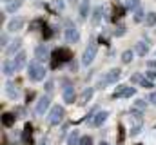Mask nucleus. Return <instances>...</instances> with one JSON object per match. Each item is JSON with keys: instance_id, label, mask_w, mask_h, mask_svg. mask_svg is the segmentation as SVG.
Listing matches in <instances>:
<instances>
[{"instance_id": "1", "label": "nucleus", "mask_w": 156, "mask_h": 145, "mask_svg": "<svg viewBox=\"0 0 156 145\" xmlns=\"http://www.w3.org/2000/svg\"><path fill=\"white\" fill-rule=\"evenodd\" d=\"M120 76H122V71L118 69V67H115V69H111V71H107L100 80H98V87L100 89H105V87H109L111 83H115V82H118L120 80Z\"/></svg>"}, {"instance_id": "2", "label": "nucleus", "mask_w": 156, "mask_h": 145, "mask_svg": "<svg viewBox=\"0 0 156 145\" xmlns=\"http://www.w3.org/2000/svg\"><path fill=\"white\" fill-rule=\"evenodd\" d=\"M45 67L40 64V60H35V62H31L29 64V78L33 80V82H40V80H44L45 78Z\"/></svg>"}, {"instance_id": "3", "label": "nucleus", "mask_w": 156, "mask_h": 145, "mask_svg": "<svg viewBox=\"0 0 156 145\" xmlns=\"http://www.w3.org/2000/svg\"><path fill=\"white\" fill-rule=\"evenodd\" d=\"M107 118H109V112L107 111H98V112H91L85 118V123H89L91 127H100Z\"/></svg>"}, {"instance_id": "4", "label": "nucleus", "mask_w": 156, "mask_h": 145, "mask_svg": "<svg viewBox=\"0 0 156 145\" xmlns=\"http://www.w3.org/2000/svg\"><path fill=\"white\" fill-rule=\"evenodd\" d=\"M96 53H98V47H96L94 42H91V44L83 49V55H82V65H91L93 60H94V56H96Z\"/></svg>"}, {"instance_id": "5", "label": "nucleus", "mask_w": 156, "mask_h": 145, "mask_svg": "<svg viewBox=\"0 0 156 145\" xmlns=\"http://www.w3.org/2000/svg\"><path fill=\"white\" fill-rule=\"evenodd\" d=\"M64 114H66V111L62 105H53L51 111H49V116H47V122L51 123V125H58L62 120H64Z\"/></svg>"}, {"instance_id": "6", "label": "nucleus", "mask_w": 156, "mask_h": 145, "mask_svg": "<svg viewBox=\"0 0 156 145\" xmlns=\"http://www.w3.org/2000/svg\"><path fill=\"white\" fill-rule=\"evenodd\" d=\"M134 93H136L134 87H131V85H120L116 91L113 93V98H129V96H133Z\"/></svg>"}, {"instance_id": "7", "label": "nucleus", "mask_w": 156, "mask_h": 145, "mask_svg": "<svg viewBox=\"0 0 156 145\" xmlns=\"http://www.w3.org/2000/svg\"><path fill=\"white\" fill-rule=\"evenodd\" d=\"M55 56H56V60L53 62V67H58L60 64L71 60V51H67V49H56L55 51Z\"/></svg>"}, {"instance_id": "8", "label": "nucleus", "mask_w": 156, "mask_h": 145, "mask_svg": "<svg viewBox=\"0 0 156 145\" xmlns=\"http://www.w3.org/2000/svg\"><path fill=\"white\" fill-rule=\"evenodd\" d=\"M49 105H51V98H49L47 94H45V96H40L38 102H37V105H35V114H37V116L44 114Z\"/></svg>"}, {"instance_id": "9", "label": "nucleus", "mask_w": 156, "mask_h": 145, "mask_svg": "<svg viewBox=\"0 0 156 145\" xmlns=\"http://www.w3.org/2000/svg\"><path fill=\"white\" fill-rule=\"evenodd\" d=\"M35 56H37V60H40V62H47V60H49V49H47L45 44L37 45V49H35Z\"/></svg>"}, {"instance_id": "10", "label": "nucleus", "mask_w": 156, "mask_h": 145, "mask_svg": "<svg viewBox=\"0 0 156 145\" xmlns=\"http://www.w3.org/2000/svg\"><path fill=\"white\" fill-rule=\"evenodd\" d=\"M66 40H67L69 44H76L78 40H80V33H78V29L73 27L71 22H69V26H67V29H66Z\"/></svg>"}, {"instance_id": "11", "label": "nucleus", "mask_w": 156, "mask_h": 145, "mask_svg": "<svg viewBox=\"0 0 156 145\" xmlns=\"http://www.w3.org/2000/svg\"><path fill=\"white\" fill-rule=\"evenodd\" d=\"M22 27H24V18H22V16H15V18H11V20H9V24H7V29H9V31H13V33L20 31Z\"/></svg>"}, {"instance_id": "12", "label": "nucleus", "mask_w": 156, "mask_h": 145, "mask_svg": "<svg viewBox=\"0 0 156 145\" xmlns=\"http://www.w3.org/2000/svg\"><path fill=\"white\" fill-rule=\"evenodd\" d=\"M16 71H18V69H16V65H15L13 58H11V60H5V62H4V65H2V72H4L5 76H13V74H15Z\"/></svg>"}, {"instance_id": "13", "label": "nucleus", "mask_w": 156, "mask_h": 145, "mask_svg": "<svg viewBox=\"0 0 156 145\" xmlns=\"http://www.w3.org/2000/svg\"><path fill=\"white\" fill-rule=\"evenodd\" d=\"M26 60H27L26 51H18V53H16V56L13 58V62H15V65H16V69H18V71L26 67Z\"/></svg>"}, {"instance_id": "14", "label": "nucleus", "mask_w": 156, "mask_h": 145, "mask_svg": "<svg viewBox=\"0 0 156 145\" xmlns=\"http://www.w3.org/2000/svg\"><path fill=\"white\" fill-rule=\"evenodd\" d=\"M75 98H76V93H75V87L69 83V85H66L64 87V100L67 102V104H73L75 102Z\"/></svg>"}, {"instance_id": "15", "label": "nucleus", "mask_w": 156, "mask_h": 145, "mask_svg": "<svg viewBox=\"0 0 156 145\" xmlns=\"http://www.w3.org/2000/svg\"><path fill=\"white\" fill-rule=\"evenodd\" d=\"M20 47H22V40H20V38H15V40L5 47V53L11 56V55H15L16 51H20Z\"/></svg>"}, {"instance_id": "16", "label": "nucleus", "mask_w": 156, "mask_h": 145, "mask_svg": "<svg viewBox=\"0 0 156 145\" xmlns=\"http://www.w3.org/2000/svg\"><path fill=\"white\" fill-rule=\"evenodd\" d=\"M5 93H7V96L11 98V100H18V96H20V91L16 89V85L15 83H5Z\"/></svg>"}, {"instance_id": "17", "label": "nucleus", "mask_w": 156, "mask_h": 145, "mask_svg": "<svg viewBox=\"0 0 156 145\" xmlns=\"http://www.w3.org/2000/svg\"><path fill=\"white\" fill-rule=\"evenodd\" d=\"M102 15H104V9L102 7H94L93 9V15H91V24L93 26H98L102 22Z\"/></svg>"}, {"instance_id": "18", "label": "nucleus", "mask_w": 156, "mask_h": 145, "mask_svg": "<svg viewBox=\"0 0 156 145\" xmlns=\"http://www.w3.org/2000/svg\"><path fill=\"white\" fill-rule=\"evenodd\" d=\"M134 51L140 55V56H145L147 53H149V44L145 42V40H140L138 44H136V47H134Z\"/></svg>"}, {"instance_id": "19", "label": "nucleus", "mask_w": 156, "mask_h": 145, "mask_svg": "<svg viewBox=\"0 0 156 145\" xmlns=\"http://www.w3.org/2000/svg\"><path fill=\"white\" fill-rule=\"evenodd\" d=\"M133 82H138L140 85H144V87H147V89L153 87V80H149V78L142 76V74H134V76H133Z\"/></svg>"}, {"instance_id": "20", "label": "nucleus", "mask_w": 156, "mask_h": 145, "mask_svg": "<svg viewBox=\"0 0 156 145\" xmlns=\"http://www.w3.org/2000/svg\"><path fill=\"white\" fill-rule=\"evenodd\" d=\"M93 94H94V89H93V87H87V89L82 93V98H80V105H87V104H89V100L93 98Z\"/></svg>"}, {"instance_id": "21", "label": "nucleus", "mask_w": 156, "mask_h": 145, "mask_svg": "<svg viewBox=\"0 0 156 145\" xmlns=\"http://www.w3.org/2000/svg\"><path fill=\"white\" fill-rule=\"evenodd\" d=\"M20 7H22V0H9L7 5H5V11H7V13H15V11H18Z\"/></svg>"}, {"instance_id": "22", "label": "nucleus", "mask_w": 156, "mask_h": 145, "mask_svg": "<svg viewBox=\"0 0 156 145\" xmlns=\"http://www.w3.org/2000/svg\"><path fill=\"white\" fill-rule=\"evenodd\" d=\"M80 134H78V131H73L71 134H69V138H67V145H80Z\"/></svg>"}, {"instance_id": "23", "label": "nucleus", "mask_w": 156, "mask_h": 145, "mask_svg": "<svg viewBox=\"0 0 156 145\" xmlns=\"http://www.w3.org/2000/svg\"><path fill=\"white\" fill-rule=\"evenodd\" d=\"M2 122H4L5 127H11V125L15 123V114H13V112H5L4 118H2Z\"/></svg>"}, {"instance_id": "24", "label": "nucleus", "mask_w": 156, "mask_h": 145, "mask_svg": "<svg viewBox=\"0 0 156 145\" xmlns=\"http://www.w3.org/2000/svg\"><path fill=\"white\" fill-rule=\"evenodd\" d=\"M87 13H89V0H83V4L80 5V16H82V18H85V16H87Z\"/></svg>"}, {"instance_id": "25", "label": "nucleus", "mask_w": 156, "mask_h": 145, "mask_svg": "<svg viewBox=\"0 0 156 145\" xmlns=\"http://www.w3.org/2000/svg\"><path fill=\"white\" fill-rule=\"evenodd\" d=\"M131 60H133V51H131V49L123 51V53H122V62H123V64H129Z\"/></svg>"}, {"instance_id": "26", "label": "nucleus", "mask_w": 156, "mask_h": 145, "mask_svg": "<svg viewBox=\"0 0 156 145\" xmlns=\"http://www.w3.org/2000/svg\"><path fill=\"white\" fill-rule=\"evenodd\" d=\"M145 107H147V102H145V100H136L134 105H133L134 111H145Z\"/></svg>"}, {"instance_id": "27", "label": "nucleus", "mask_w": 156, "mask_h": 145, "mask_svg": "<svg viewBox=\"0 0 156 145\" xmlns=\"http://www.w3.org/2000/svg\"><path fill=\"white\" fill-rule=\"evenodd\" d=\"M125 7H127V9H134V11H136V9L140 7V2H138V0H125Z\"/></svg>"}, {"instance_id": "28", "label": "nucleus", "mask_w": 156, "mask_h": 145, "mask_svg": "<svg viewBox=\"0 0 156 145\" xmlns=\"http://www.w3.org/2000/svg\"><path fill=\"white\" fill-rule=\"evenodd\" d=\"M24 142H27L29 145L33 143V140H31V125H27V127L24 129Z\"/></svg>"}, {"instance_id": "29", "label": "nucleus", "mask_w": 156, "mask_h": 145, "mask_svg": "<svg viewBox=\"0 0 156 145\" xmlns=\"http://www.w3.org/2000/svg\"><path fill=\"white\" fill-rule=\"evenodd\" d=\"M145 24L147 26H156V13H149L145 16Z\"/></svg>"}, {"instance_id": "30", "label": "nucleus", "mask_w": 156, "mask_h": 145, "mask_svg": "<svg viewBox=\"0 0 156 145\" xmlns=\"http://www.w3.org/2000/svg\"><path fill=\"white\" fill-rule=\"evenodd\" d=\"M140 131H142V122H138V123H134V125L131 127V136L140 134Z\"/></svg>"}, {"instance_id": "31", "label": "nucleus", "mask_w": 156, "mask_h": 145, "mask_svg": "<svg viewBox=\"0 0 156 145\" xmlns=\"http://www.w3.org/2000/svg\"><path fill=\"white\" fill-rule=\"evenodd\" d=\"M145 16H147V15H144V9L138 7V9H136V15H134V22H142Z\"/></svg>"}, {"instance_id": "32", "label": "nucleus", "mask_w": 156, "mask_h": 145, "mask_svg": "<svg viewBox=\"0 0 156 145\" xmlns=\"http://www.w3.org/2000/svg\"><path fill=\"white\" fill-rule=\"evenodd\" d=\"M80 145H93V138H91V136H83V138L80 140Z\"/></svg>"}, {"instance_id": "33", "label": "nucleus", "mask_w": 156, "mask_h": 145, "mask_svg": "<svg viewBox=\"0 0 156 145\" xmlns=\"http://www.w3.org/2000/svg\"><path fill=\"white\" fill-rule=\"evenodd\" d=\"M53 89H55V82H47V83H45V91H47V93H51Z\"/></svg>"}, {"instance_id": "34", "label": "nucleus", "mask_w": 156, "mask_h": 145, "mask_svg": "<svg viewBox=\"0 0 156 145\" xmlns=\"http://www.w3.org/2000/svg\"><path fill=\"white\" fill-rule=\"evenodd\" d=\"M123 33H125V27H123V26H120L116 31H115V35H116V36H122Z\"/></svg>"}, {"instance_id": "35", "label": "nucleus", "mask_w": 156, "mask_h": 145, "mask_svg": "<svg viewBox=\"0 0 156 145\" xmlns=\"http://www.w3.org/2000/svg\"><path fill=\"white\" fill-rule=\"evenodd\" d=\"M149 102H151L153 105H156V93H151V94H149Z\"/></svg>"}, {"instance_id": "36", "label": "nucleus", "mask_w": 156, "mask_h": 145, "mask_svg": "<svg viewBox=\"0 0 156 145\" xmlns=\"http://www.w3.org/2000/svg\"><path fill=\"white\" fill-rule=\"evenodd\" d=\"M147 67L149 69H156V60H149L147 62Z\"/></svg>"}, {"instance_id": "37", "label": "nucleus", "mask_w": 156, "mask_h": 145, "mask_svg": "<svg viewBox=\"0 0 156 145\" xmlns=\"http://www.w3.org/2000/svg\"><path fill=\"white\" fill-rule=\"evenodd\" d=\"M147 78L149 80H156V71H149L147 72Z\"/></svg>"}, {"instance_id": "38", "label": "nucleus", "mask_w": 156, "mask_h": 145, "mask_svg": "<svg viewBox=\"0 0 156 145\" xmlns=\"http://www.w3.org/2000/svg\"><path fill=\"white\" fill-rule=\"evenodd\" d=\"M2 45H4V47H7V36H5V35H2Z\"/></svg>"}, {"instance_id": "39", "label": "nucleus", "mask_w": 156, "mask_h": 145, "mask_svg": "<svg viewBox=\"0 0 156 145\" xmlns=\"http://www.w3.org/2000/svg\"><path fill=\"white\" fill-rule=\"evenodd\" d=\"M100 145H109V143H105V142H104V143H100Z\"/></svg>"}, {"instance_id": "40", "label": "nucleus", "mask_w": 156, "mask_h": 145, "mask_svg": "<svg viewBox=\"0 0 156 145\" xmlns=\"http://www.w3.org/2000/svg\"><path fill=\"white\" fill-rule=\"evenodd\" d=\"M4 2H9V0H4Z\"/></svg>"}]
</instances>
